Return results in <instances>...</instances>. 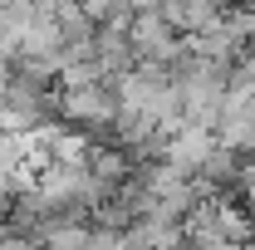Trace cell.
Wrapping results in <instances>:
<instances>
[{"label":"cell","mask_w":255,"mask_h":250,"mask_svg":"<svg viewBox=\"0 0 255 250\" xmlns=\"http://www.w3.org/2000/svg\"><path fill=\"white\" fill-rule=\"evenodd\" d=\"M187 34H177L157 10H132V25H128V44L137 59H172L182 49Z\"/></svg>","instance_id":"1"},{"label":"cell","mask_w":255,"mask_h":250,"mask_svg":"<svg viewBox=\"0 0 255 250\" xmlns=\"http://www.w3.org/2000/svg\"><path fill=\"white\" fill-rule=\"evenodd\" d=\"M187 39H191V49H196L201 59L226 64V69H231V64H236V54H241V39H236L231 30H221V20H216L211 30H196V34H187Z\"/></svg>","instance_id":"2"},{"label":"cell","mask_w":255,"mask_h":250,"mask_svg":"<svg viewBox=\"0 0 255 250\" xmlns=\"http://www.w3.org/2000/svg\"><path fill=\"white\" fill-rule=\"evenodd\" d=\"M79 10H84L94 25H103V20H108V10H113V0H79Z\"/></svg>","instance_id":"3"},{"label":"cell","mask_w":255,"mask_h":250,"mask_svg":"<svg viewBox=\"0 0 255 250\" xmlns=\"http://www.w3.org/2000/svg\"><path fill=\"white\" fill-rule=\"evenodd\" d=\"M128 5H132V10H152L157 0H128Z\"/></svg>","instance_id":"4"},{"label":"cell","mask_w":255,"mask_h":250,"mask_svg":"<svg viewBox=\"0 0 255 250\" xmlns=\"http://www.w3.org/2000/svg\"><path fill=\"white\" fill-rule=\"evenodd\" d=\"M216 5H231V0H216Z\"/></svg>","instance_id":"5"}]
</instances>
